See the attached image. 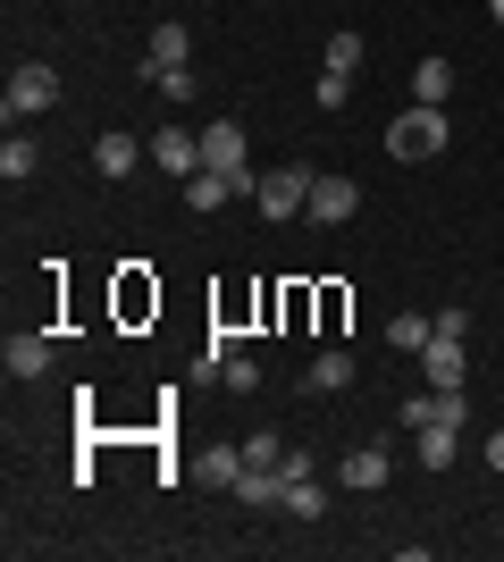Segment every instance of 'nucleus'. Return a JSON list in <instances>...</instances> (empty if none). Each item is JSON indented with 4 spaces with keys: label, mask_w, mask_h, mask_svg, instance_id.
Wrapping results in <instances>:
<instances>
[{
    "label": "nucleus",
    "mask_w": 504,
    "mask_h": 562,
    "mask_svg": "<svg viewBox=\"0 0 504 562\" xmlns=\"http://www.w3.org/2000/svg\"><path fill=\"white\" fill-rule=\"evenodd\" d=\"M236 504H253V513H278V504H287V470H244V479H236Z\"/></svg>",
    "instance_id": "11"
},
{
    "label": "nucleus",
    "mask_w": 504,
    "mask_h": 562,
    "mask_svg": "<svg viewBox=\"0 0 504 562\" xmlns=\"http://www.w3.org/2000/svg\"><path fill=\"white\" fill-rule=\"evenodd\" d=\"M446 135H455V126H446V110H421V101H412V110L387 126V151H395V160H437V151H446Z\"/></svg>",
    "instance_id": "2"
},
{
    "label": "nucleus",
    "mask_w": 504,
    "mask_h": 562,
    "mask_svg": "<svg viewBox=\"0 0 504 562\" xmlns=\"http://www.w3.org/2000/svg\"><path fill=\"white\" fill-rule=\"evenodd\" d=\"M193 479H211V487H236V479H244V446H202V453H193Z\"/></svg>",
    "instance_id": "14"
},
{
    "label": "nucleus",
    "mask_w": 504,
    "mask_h": 562,
    "mask_svg": "<svg viewBox=\"0 0 504 562\" xmlns=\"http://www.w3.org/2000/svg\"><path fill=\"white\" fill-rule=\"evenodd\" d=\"M312 101H320V110H345V101H354V76H336V68H320Z\"/></svg>",
    "instance_id": "23"
},
{
    "label": "nucleus",
    "mask_w": 504,
    "mask_h": 562,
    "mask_svg": "<svg viewBox=\"0 0 504 562\" xmlns=\"http://www.w3.org/2000/svg\"><path fill=\"white\" fill-rule=\"evenodd\" d=\"M287 513H294V520H320V513H328V487H320L312 470H303V479H287Z\"/></svg>",
    "instance_id": "21"
},
{
    "label": "nucleus",
    "mask_w": 504,
    "mask_h": 562,
    "mask_svg": "<svg viewBox=\"0 0 504 562\" xmlns=\"http://www.w3.org/2000/svg\"><path fill=\"white\" fill-rule=\"evenodd\" d=\"M34 168H43V151H34V135H18V126H9V143H0V177H9V186H25Z\"/></svg>",
    "instance_id": "17"
},
{
    "label": "nucleus",
    "mask_w": 504,
    "mask_h": 562,
    "mask_svg": "<svg viewBox=\"0 0 504 562\" xmlns=\"http://www.w3.org/2000/svg\"><path fill=\"white\" fill-rule=\"evenodd\" d=\"M328 68H336V76L361 68V34H354V25H345V34H328Z\"/></svg>",
    "instance_id": "24"
},
{
    "label": "nucleus",
    "mask_w": 504,
    "mask_h": 562,
    "mask_svg": "<svg viewBox=\"0 0 504 562\" xmlns=\"http://www.w3.org/2000/svg\"><path fill=\"white\" fill-rule=\"evenodd\" d=\"M186 59H193V34H186V25H177V18H168V25H152V76L186 68Z\"/></svg>",
    "instance_id": "12"
},
{
    "label": "nucleus",
    "mask_w": 504,
    "mask_h": 562,
    "mask_svg": "<svg viewBox=\"0 0 504 562\" xmlns=\"http://www.w3.org/2000/svg\"><path fill=\"white\" fill-rule=\"evenodd\" d=\"M303 386H312V395H345V386H354V352H320L312 370H303Z\"/></svg>",
    "instance_id": "13"
},
{
    "label": "nucleus",
    "mask_w": 504,
    "mask_h": 562,
    "mask_svg": "<svg viewBox=\"0 0 504 562\" xmlns=\"http://www.w3.org/2000/svg\"><path fill=\"white\" fill-rule=\"evenodd\" d=\"M421 378H429V386H462V378H471L462 336H429V345H421Z\"/></svg>",
    "instance_id": "5"
},
{
    "label": "nucleus",
    "mask_w": 504,
    "mask_h": 562,
    "mask_svg": "<svg viewBox=\"0 0 504 562\" xmlns=\"http://www.w3.org/2000/svg\"><path fill=\"white\" fill-rule=\"evenodd\" d=\"M446 93H455V68H446V59H421V68H412V101H421V110H446Z\"/></svg>",
    "instance_id": "15"
},
{
    "label": "nucleus",
    "mask_w": 504,
    "mask_h": 562,
    "mask_svg": "<svg viewBox=\"0 0 504 562\" xmlns=\"http://www.w3.org/2000/svg\"><path fill=\"white\" fill-rule=\"evenodd\" d=\"M93 168L119 186V177H135V168H144V143L126 135V126H110V135H93Z\"/></svg>",
    "instance_id": "6"
},
{
    "label": "nucleus",
    "mask_w": 504,
    "mask_h": 562,
    "mask_svg": "<svg viewBox=\"0 0 504 562\" xmlns=\"http://www.w3.org/2000/svg\"><path fill=\"white\" fill-rule=\"evenodd\" d=\"M412 446H421V470H455V453H462V428H446V420H421V428H412Z\"/></svg>",
    "instance_id": "10"
},
{
    "label": "nucleus",
    "mask_w": 504,
    "mask_h": 562,
    "mask_svg": "<svg viewBox=\"0 0 504 562\" xmlns=\"http://www.w3.org/2000/svg\"><path fill=\"white\" fill-rule=\"evenodd\" d=\"M51 110H59V68L25 59V68L9 76V93H0V117H9V126H25V117H51Z\"/></svg>",
    "instance_id": "1"
},
{
    "label": "nucleus",
    "mask_w": 504,
    "mask_h": 562,
    "mask_svg": "<svg viewBox=\"0 0 504 562\" xmlns=\"http://www.w3.org/2000/svg\"><path fill=\"white\" fill-rule=\"evenodd\" d=\"M429 336H437V319H421V311H395V319H387V345L395 352H421Z\"/></svg>",
    "instance_id": "20"
},
{
    "label": "nucleus",
    "mask_w": 504,
    "mask_h": 562,
    "mask_svg": "<svg viewBox=\"0 0 504 562\" xmlns=\"http://www.w3.org/2000/svg\"><path fill=\"white\" fill-rule=\"evenodd\" d=\"M219 202H236L227 177H219V168H193V177H186V211H219Z\"/></svg>",
    "instance_id": "18"
},
{
    "label": "nucleus",
    "mask_w": 504,
    "mask_h": 562,
    "mask_svg": "<svg viewBox=\"0 0 504 562\" xmlns=\"http://www.w3.org/2000/svg\"><path fill=\"white\" fill-rule=\"evenodd\" d=\"M354 495H379L387 479H395V462H387V446H361V453H345V470H336Z\"/></svg>",
    "instance_id": "9"
},
{
    "label": "nucleus",
    "mask_w": 504,
    "mask_h": 562,
    "mask_svg": "<svg viewBox=\"0 0 504 562\" xmlns=\"http://www.w3.org/2000/svg\"><path fill=\"white\" fill-rule=\"evenodd\" d=\"M152 168H168V177H193V168H202V135H186V126H160V135H152Z\"/></svg>",
    "instance_id": "7"
},
{
    "label": "nucleus",
    "mask_w": 504,
    "mask_h": 562,
    "mask_svg": "<svg viewBox=\"0 0 504 562\" xmlns=\"http://www.w3.org/2000/svg\"><path fill=\"white\" fill-rule=\"evenodd\" d=\"M244 470H287V437H278V428H253V437H244Z\"/></svg>",
    "instance_id": "19"
},
{
    "label": "nucleus",
    "mask_w": 504,
    "mask_h": 562,
    "mask_svg": "<svg viewBox=\"0 0 504 562\" xmlns=\"http://www.w3.org/2000/svg\"><path fill=\"white\" fill-rule=\"evenodd\" d=\"M312 186H320V168H303V160L269 168L261 177V218H303L312 211Z\"/></svg>",
    "instance_id": "3"
},
{
    "label": "nucleus",
    "mask_w": 504,
    "mask_h": 562,
    "mask_svg": "<svg viewBox=\"0 0 504 562\" xmlns=\"http://www.w3.org/2000/svg\"><path fill=\"white\" fill-rule=\"evenodd\" d=\"M202 168H219V177H227V168H253V160H244V126H236V117L202 126Z\"/></svg>",
    "instance_id": "8"
},
{
    "label": "nucleus",
    "mask_w": 504,
    "mask_h": 562,
    "mask_svg": "<svg viewBox=\"0 0 504 562\" xmlns=\"http://www.w3.org/2000/svg\"><path fill=\"white\" fill-rule=\"evenodd\" d=\"M488 470H504V428H496V437H488Z\"/></svg>",
    "instance_id": "25"
},
{
    "label": "nucleus",
    "mask_w": 504,
    "mask_h": 562,
    "mask_svg": "<svg viewBox=\"0 0 504 562\" xmlns=\"http://www.w3.org/2000/svg\"><path fill=\"white\" fill-rule=\"evenodd\" d=\"M219 378H227V395H253V386H261V361H253V352H227Z\"/></svg>",
    "instance_id": "22"
},
{
    "label": "nucleus",
    "mask_w": 504,
    "mask_h": 562,
    "mask_svg": "<svg viewBox=\"0 0 504 562\" xmlns=\"http://www.w3.org/2000/svg\"><path fill=\"white\" fill-rule=\"evenodd\" d=\"M354 211H361V186H354V177H320V186H312V211H303V218H312V227H345Z\"/></svg>",
    "instance_id": "4"
},
{
    "label": "nucleus",
    "mask_w": 504,
    "mask_h": 562,
    "mask_svg": "<svg viewBox=\"0 0 504 562\" xmlns=\"http://www.w3.org/2000/svg\"><path fill=\"white\" fill-rule=\"evenodd\" d=\"M43 370H51V336H34V328L9 336V378H43Z\"/></svg>",
    "instance_id": "16"
},
{
    "label": "nucleus",
    "mask_w": 504,
    "mask_h": 562,
    "mask_svg": "<svg viewBox=\"0 0 504 562\" xmlns=\"http://www.w3.org/2000/svg\"><path fill=\"white\" fill-rule=\"evenodd\" d=\"M488 18H496V25H504V0H488Z\"/></svg>",
    "instance_id": "26"
}]
</instances>
